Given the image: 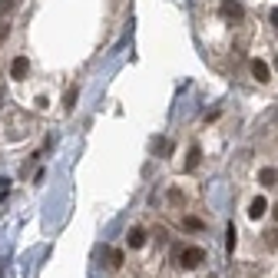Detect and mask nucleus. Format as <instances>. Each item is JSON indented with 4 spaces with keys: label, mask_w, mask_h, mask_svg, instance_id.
I'll return each mask as SVG.
<instances>
[{
    "label": "nucleus",
    "mask_w": 278,
    "mask_h": 278,
    "mask_svg": "<svg viewBox=\"0 0 278 278\" xmlns=\"http://www.w3.org/2000/svg\"><path fill=\"white\" fill-rule=\"evenodd\" d=\"M179 265H182V268H199V265L206 262V252H202V248L199 245H189V248H179Z\"/></svg>",
    "instance_id": "obj_1"
},
{
    "label": "nucleus",
    "mask_w": 278,
    "mask_h": 278,
    "mask_svg": "<svg viewBox=\"0 0 278 278\" xmlns=\"http://www.w3.org/2000/svg\"><path fill=\"white\" fill-rule=\"evenodd\" d=\"M7 33H10V27H7V24H0V43L7 40Z\"/></svg>",
    "instance_id": "obj_14"
},
{
    "label": "nucleus",
    "mask_w": 278,
    "mask_h": 278,
    "mask_svg": "<svg viewBox=\"0 0 278 278\" xmlns=\"http://www.w3.org/2000/svg\"><path fill=\"white\" fill-rule=\"evenodd\" d=\"M265 212H268V199H265V196L252 199V206H248V219H262Z\"/></svg>",
    "instance_id": "obj_5"
},
{
    "label": "nucleus",
    "mask_w": 278,
    "mask_h": 278,
    "mask_svg": "<svg viewBox=\"0 0 278 278\" xmlns=\"http://www.w3.org/2000/svg\"><path fill=\"white\" fill-rule=\"evenodd\" d=\"M258 182H262V186H268V189H271V186H278V169L265 166L262 172H258Z\"/></svg>",
    "instance_id": "obj_7"
},
{
    "label": "nucleus",
    "mask_w": 278,
    "mask_h": 278,
    "mask_svg": "<svg viewBox=\"0 0 278 278\" xmlns=\"http://www.w3.org/2000/svg\"><path fill=\"white\" fill-rule=\"evenodd\" d=\"M126 245L129 248H143L146 245V232L136 225V229H129V235H126Z\"/></svg>",
    "instance_id": "obj_6"
},
{
    "label": "nucleus",
    "mask_w": 278,
    "mask_h": 278,
    "mask_svg": "<svg viewBox=\"0 0 278 278\" xmlns=\"http://www.w3.org/2000/svg\"><path fill=\"white\" fill-rule=\"evenodd\" d=\"M271 24H275V27H278V7H275V10H271Z\"/></svg>",
    "instance_id": "obj_16"
},
{
    "label": "nucleus",
    "mask_w": 278,
    "mask_h": 278,
    "mask_svg": "<svg viewBox=\"0 0 278 278\" xmlns=\"http://www.w3.org/2000/svg\"><path fill=\"white\" fill-rule=\"evenodd\" d=\"M235 235H238V232H235V225H229V252L235 248Z\"/></svg>",
    "instance_id": "obj_13"
},
{
    "label": "nucleus",
    "mask_w": 278,
    "mask_h": 278,
    "mask_svg": "<svg viewBox=\"0 0 278 278\" xmlns=\"http://www.w3.org/2000/svg\"><path fill=\"white\" fill-rule=\"evenodd\" d=\"M110 265H113V268L123 265V252H119V248H113V252H110Z\"/></svg>",
    "instance_id": "obj_10"
},
{
    "label": "nucleus",
    "mask_w": 278,
    "mask_h": 278,
    "mask_svg": "<svg viewBox=\"0 0 278 278\" xmlns=\"http://www.w3.org/2000/svg\"><path fill=\"white\" fill-rule=\"evenodd\" d=\"M27 73H30V63H27L24 56H14V60H10V76L14 79H27Z\"/></svg>",
    "instance_id": "obj_3"
},
{
    "label": "nucleus",
    "mask_w": 278,
    "mask_h": 278,
    "mask_svg": "<svg viewBox=\"0 0 278 278\" xmlns=\"http://www.w3.org/2000/svg\"><path fill=\"white\" fill-rule=\"evenodd\" d=\"M265 242H268V248H278V229H271V232H268V238H265Z\"/></svg>",
    "instance_id": "obj_12"
},
{
    "label": "nucleus",
    "mask_w": 278,
    "mask_h": 278,
    "mask_svg": "<svg viewBox=\"0 0 278 278\" xmlns=\"http://www.w3.org/2000/svg\"><path fill=\"white\" fill-rule=\"evenodd\" d=\"M7 7H14V0H0V14H4Z\"/></svg>",
    "instance_id": "obj_15"
},
{
    "label": "nucleus",
    "mask_w": 278,
    "mask_h": 278,
    "mask_svg": "<svg viewBox=\"0 0 278 278\" xmlns=\"http://www.w3.org/2000/svg\"><path fill=\"white\" fill-rule=\"evenodd\" d=\"M252 76L258 79V83H268V79H271L268 63H265V60H252Z\"/></svg>",
    "instance_id": "obj_4"
},
{
    "label": "nucleus",
    "mask_w": 278,
    "mask_h": 278,
    "mask_svg": "<svg viewBox=\"0 0 278 278\" xmlns=\"http://www.w3.org/2000/svg\"><path fill=\"white\" fill-rule=\"evenodd\" d=\"M199 159H202V149H199V146H192V149H189V159H186V169H196Z\"/></svg>",
    "instance_id": "obj_8"
},
{
    "label": "nucleus",
    "mask_w": 278,
    "mask_h": 278,
    "mask_svg": "<svg viewBox=\"0 0 278 278\" xmlns=\"http://www.w3.org/2000/svg\"><path fill=\"white\" fill-rule=\"evenodd\" d=\"M275 219H278V206H275Z\"/></svg>",
    "instance_id": "obj_17"
},
{
    "label": "nucleus",
    "mask_w": 278,
    "mask_h": 278,
    "mask_svg": "<svg viewBox=\"0 0 278 278\" xmlns=\"http://www.w3.org/2000/svg\"><path fill=\"white\" fill-rule=\"evenodd\" d=\"M222 17H229V20H242V17H245V7H242V4H238V0H222Z\"/></svg>",
    "instance_id": "obj_2"
},
{
    "label": "nucleus",
    "mask_w": 278,
    "mask_h": 278,
    "mask_svg": "<svg viewBox=\"0 0 278 278\" xmlns=\"http://www.w3.org/2000/svg\"><path fill=\"white\" fill-rule=\"evenodd\" d=\"M182 225H186V229H202V222H199V219H192V215H189V219H182Z\"/></svg>",
    "instance_id": "obj_11"
},
{
    "label": "nucleus",
    "mask_w": 278,
    "mask_h": 278,
    "mask_svg": "<svg viewBox=\"0 0 278 278\" xmlns=\"http://www.w3.org/2000/svg\"><path fill=\"white\" fill-rule=\"evenodd\" d=\"M76 96H79V89H76V86L66 89V110H73V106H76Z\"/></svg>",
    "instance_id": "obj_9"
}]
</instances>
